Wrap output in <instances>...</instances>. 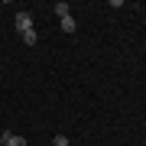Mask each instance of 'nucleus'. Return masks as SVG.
<instances>
[{
  "mask_svg": "<svg viewBox=\"0 0 146 146\" xmlns=\"http://www.w3.org/2000/svg\"><path fill=\"white\" fill-rule=\"evenodd\" d=\"M52 10H55V13H58V16H68V3H65V0H58V3H55V7H52Z\"/></svg>",
  "mask_w": 146,
  "mask_h": 146,
  "instance_id": "obj_5",
  "label": "nucleus"
},
{
  "mask_svg": "<svg viewBox=\"0 0 146 146\" xmlns=\"http://www.w3.org/2000/svg\"><path fill=\"white\" fill-rule=\"evenodd\" d=\"M62 29H65V33H75V29H78V23L72 20V13H68V16H62Z\"/></svg>",
  "mask_w": 146,
  "mask_h": 146,
  "instance_id": "obj_3",
  "label": "nucleus"
},
{
  "mask_svg": "<svg viewBox=\"0 0 146 146\" xmlns=\"http://www.w3.org/2000/svg\"><path fill=\"white\" fill-rule=\"evenodd\" d=\"M52 143H55V146H68V136H65V133H58V136H55Z\"/></svg>",
  "mask_w": 146,
  "mask_h": 146,
  "instance_id": "obj_6",
  "label": "nucleus"
},
{
  "mask_svg": "<svg viewBox=\"0 0 146 146\" xmlns=\"http://www.w3.org/2000/svg\"><path fill=\"white\" fill-rule=\"evenodd\" d=\"M0 146H7V143H0Z\"/></svg>",
  "mask_w": 146,
  "mask_h": 146,
  "instance_id": "obj_7",
  "label": "nucleus"
},
{
  "mask_svg": "<svg viewBox=\"0 0 146 146\" xmlns=\"http://www.w3.org/2000/svg\"><path fill=\"white\" fill-rule=\"evenodd\" d=\"M3 143H7V146H26V140L16 136V133H3Z\"/></svg>",
  "mask_w": 146,
  "mask_h": 146,
  "instance_id": "obj_2",
  "label": "nucleus"
},
{
  "mask_svg": "<svg viewBox=\"0 0 146 146\" xmlns=\"http://www.w3.org/2000/svg\"><path fill=\"white\" fill-rule=\"evenodd\" d=\"M20 36H23V42H26V46H36V29H29V33H20Z\"/></svg>",
  "mask_w": 146,
  "mask_h": 146,
  "instance_id": "obj_4",
  "label": "nucleus"
},
{
  "mask_svg": "<svg viewBox=\"0 0 146 146\" xmlns=\"http://www.w3.org/2000/svg\"><path fill=\"white\" fill-rule=\"evenodd\" d=\"M16 29H20V33H29V29H33V16H29L26 10L16 13Z\"/></svg>",
  "mask_w": 146,
  "mask_h": 146,
  "instance_id": "obj_1",
  "label": "nucleus"
}]
</instances>
